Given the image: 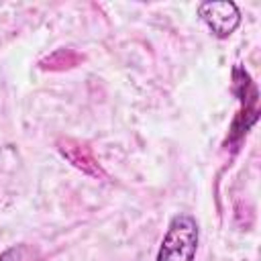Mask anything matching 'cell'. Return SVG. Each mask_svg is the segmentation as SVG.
Wrapping results in <instances>:
<instances>
[{"instance_id":"4","label":"cell","mask_w":261,"mask_h":261,"mask_svg":"<svg viewBox=\"0 0 261 261\" xmlns=\"http://www.w3.org/2000/svg\"><path fill=\"white\" fill-rule=\"evenodd\" d=\"M0 261H43V253L33 243H16L0 253Z\"/></svg>"},{"instance_id":"1","label":"cell","mask_w":261,"mask_h":261,"mask_svg":"<svg viewBox=\"0 0 261 261\" xmlns=\"http://www.w3.org/2000/svg\"><path fill=\"white\" fill-rule=\"evenodd\" d=\"M200 243V224L196 216L179 212L171 216L157 249L155 261H196Z\"/></svg>"},{"instance_id":"3","label":"cell","mask_w":261,"mask_h":261,"mask_svg":"<svg viewBox=\"0 0 261 261\" xmlns=\"http://www.w3.org/2000/svg\"><path fill=\"white\" fill-rule=\"evenodd\" d=\"M57 151L65 161H69L84 175L94 177V179H106L108 177L106 171L102 169V165L98 163V159L94 157V151L88 143L73 139V137H59L57 139Z\"/></svg>"},{"instance_id":"2","label":"cell","mask_w":261,"mask_h":261,"mask_svg":"<svg viewBox=\"0 0 261 261\" xmlns=\"http://www.w3.org/2000/svg\"><path fill=\"white\" fill-rule=\"evenodd\" d=\"M198 16L216 39H228L241 24V8L232 0L200 2Z\"/></svg>"}]
</instances>
